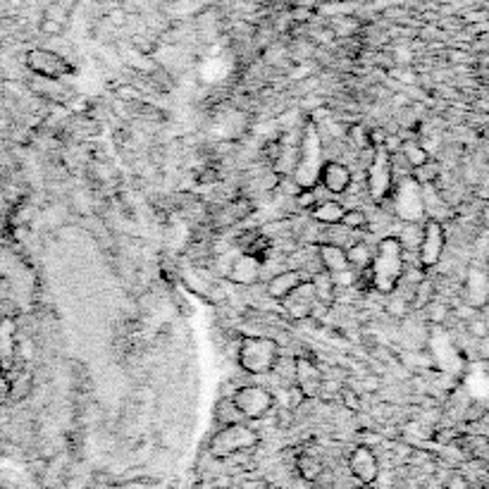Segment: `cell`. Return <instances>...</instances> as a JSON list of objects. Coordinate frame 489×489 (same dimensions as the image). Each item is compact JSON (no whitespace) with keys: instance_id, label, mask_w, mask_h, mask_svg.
Here are the masks:
<instances>
[{"instance_id":"cell-12","label":"cell","mask_w":489,"mask_h":489,"mask_svg":"<svg viewBox=\"0 0 489 489\" xmlns=\"http://www.w3.org/2000/svg\"><path fill=\"white\" fill-rule=\"evenodd\" d=\"M349 470L358 485H375L380 478V461L370 447H356L349 456Z\"/></svg>"},{"instance_id":"cell-23","label":"cell","mask_w":489,"mask_h":489,"mask_svg":"<svg viewBox=\"0 0 489 489\" xmlns=\"http://www.w3.org/2000/svg\"><path fill=\"white\" fill-rule=\"evenodd\" d=\"M296 470H298L301 480H306V482H318L320 475L325 473V470H322V463H320V461L315 459V456H310V454H301V456H298Z\"/></svg>"},{"instance_id":"cell-15","label":"cell","mask_w":489,"mask_h":489,"mask_svg":"<svg viewBox=\"0 0 489 489\" xmlns=\"http://www.w3.org/2000/svg\"><path fill=\"white\" fill-rule=\"evenodd\" d=\"M301 282H306L303 272L296 267H282L279 272H274L272 277L265 279V291L267 296L272 301H282L284 296H289V294L296 289V286L301 284Z\"/></svg>"},{"instance_id":"cell-13","label":"cell","mask_w":489,"mask_h":489,"mask_svg":"<svg viewBox=\"0 0 489 489\" xmlns=\"http://www.w3.org/2000/svg\"><path fill=\"white\" fill-rule=\"evenodd\" d=\"M224 279L234 282V284H243V286L258 284V282H262V262L248 253H239L234 258V262L229 265Z\"/></svg>"},{"instance_id":"cell-25","label":"cell","mask_w":489,"mask_h":489,"mask_svg":"<svg viewBox=\"0 0 489 489\" xmlns=\"http://www.w3.org/2000/svg\"><path fill=\"white\" fill-rule=\"evenodd\" d=\"M342 224H346L354 231H368V215L363 208H346L342 217Z\"/></svg>"},{"instance_id":"cell-30","label":"cell","mask_w":489,"mask_h":489,"mask_svg":"<svg viewBox=\"0 0 489 489\" xmlns=\"http://www.w3.org/2000/svg\"><path fill=\"white\" fill-rule=\"evenodd\" d=\"M470 332H473L475 337H485L487 334V325L482 322V320H475V322L470 325Z\"/></svg>"},{"instance_id":"cell-21","label":"cell","mask_w":489,"mask_h":489,"mask_svg":"<svg viewBox=\"0 0 489 489\" xmlns=\"http://www.w3.org/2000/svg\"><path fill=\"white\" fill-rule=\"evenodd\" d=\"M363 24L358 17L354 15H342L337 17V20H332V34L337 36V39H356V36L361 34Z\"/></svg>"},{"instance_id":"cell-3","label":"cell","mask_w":489,"mask_h":489,"mask_svg":"<svg viewBox=\"0 0 489 489\" xmlns=\"http://www.w3.org/2000/svg\"><path fill=\"white\" fill-rule=\"evenodd\" d=\"M380 205L387 212H392L399 222H423L425 220V203H423V184L409 174L404 179H397L390 191V196L382 198Z\"/></svg>"},{"instance_id":"cell-5","label":"cell","mask_w":489,"mask_h":489,"mask_svg":"<svg viewBox=\"0 0 489 489\" xmlns=\"http://www.w3.org/2000/svg\"><path fill=\"white\" fill-rule=\"evenodd\" d=\"M260 444V435L250 428L248 423H234V425H222L208 442V454L212 459L224 461L231 456L246 454V451L255 449Z\"/></svg>"},{"instance_id":"cell-27","label":"cell","mask_w":489,"mask_h":489,"mask_svg":"<svg viewBox=\"0 0 489 489\" xmlns=\"http://www.w3.org/2000/svg\"><path fill=\"white\" fill-rule=\"evenodd\" d=\"M41 34H46V36H62L65 34V27H62V24H58V22H50V20H46V17H41Z\"/></svg>"},{"instance_id":"cell-28","label":"cell","mask_w":489,"mask_h":489,"mask_svg":"<svg viewBox=\"0 0 489 489\" xmlns=\"http://www.w3.org/2000/svg\"><path fill=\"white\" fill-rule=\"evenodd\" d=\"M10 401V375L0 370V406Z\"/></svg>"},{"instance_id":"cell-9","label":"cell","mask_w":489,"mask_h":489,"mask_svg":"<svg viewBox=\"0 0 489 489\" xmlns=\"http://www.w3.org/2000/svg\"><path fill=\"white\" fill-rule=\"evenodd\" d=\"M444 248H447V231H444V222L437 220H425L423 222V241L418 248V260L420 267L428 272L440 265Z\"/></svg>"},{"instance_id":"cell-7","label":"cell","mask_w":489,"mask_h":489,"mask_svg":"<svg viewBox=\"0 0 489 489\" xmlns=\"http://www.w3.org/2000/svg\"><path fill=\"white\" fill-rule=\"evenodd\" d=\"M24 65L36 77H46V79H65L67 74L74 72L72 62L53 48H31L24 55Z\"/></svg>"},{"instance_id":"cell-8","label":"cell","mask_w":489,"mask_h":489,"mask_svg":"<svg viewBox=\"0 0 489 489\" xmlns=\"http://www.w3.org/2000/svg\"><path fill=\"white\" fill-rule=\"evenodd\" d=\"M231 401L246 420H262L274 409V397L267 387L260 385H241L231 394Z\"/></svg>"},{"instance_id":"cell-32","label":"cell","mask_w":489,"mask_h":489,"mask_svg":"<svg viewBox=\"0 0 489 489\" xmlns=\"http://www.w3.org/2000/svg\"><path fill=\"white\" fill-rule=\"evenodd\" d=\"M447 489H466V480H461V478H454L449 482V487Z\"/></svg>"},{"instance_id":"cell-26","label":"cell","mask_w":489,"mask_h":489,"mask_svg":"<svg viewBox=\"0 0 489 489\" xmlns=\"http://www.w3.org/2000/svg\"><path fill=\"white\" fill-rule=\"evenodd\" d=\"M437 174H440V165H437V162H432V160H428L425 165H420V167L413 170V177H416L420 184H430V181H435Z\"/></svg>"},{"instance_id":"cell-31","label":"cell","mask_w":489,"mask_h":489,"mask_svg":"<svg viewBox=\"0 0 489 489\" xmlns=\"http://www.w3.org/2000/svg\"><path fill=\"white\" fill-rule=\"evenodd\" d=\"M10 210H12V203H10L8 193L3 191V186H0V212H8L10 215Z\"/></svg>"},{"instance_id":"cell-6","label":"cell","mask_w":489,"mask_h":489,"mask_svg":"<svg viewBox=\"0 0 489 489\" xmlns=\"http://www.w3.org/2000/svg\"><path fill=\"white\" fill-rule=\"evenodd\" d=\"M363 177H366L368 193L375 203H380L382 198L390 196L394 186V174H392V153L385 146H375L373 158H370L366 170H363Z\"/></svg>"},{"instance_id":"cell-2","label":"cell","mask_w":489,"mask_h":489,"mask_svg":"<svg viewBox=\"0 0 489 489\" xmlns=\"http://www.w3.org/2000/svg\"><path fill=\"white\" fill-rule=\"evenodd\" d=\"M404 248L397 236H382L375 246V253H373V260L368 265V272H370V279H373V291L382 294H392L397 289V282L404 272Z\"/></svg>"},{"instance_id":"cell-14","label":"cell","mask_w":489,"mask_h":489,"mask_svg":"<svg viewBox=\"0 0 489 489\" xmlns=\"http://www.w3.org/2000/svg\"><path fill=\"white\" fill-rule=\"evenodd\" d=\"M322 370L313 358L306 356H296V387L303 392L306 399H315L320 394V385H322Z\"/></svg>"},{"instance_id":"cell-34","label":"cell","mask_w":489,"mask_h":489,"mask_svg":"<svg viewBox=\"0 0 489 489\" xmlns=\"http://www.w3.org/2000/svg\"><path fill=\"white\" fill-rule=\"evenodd\" d=\"M0 320H3V313H0Z\"/></svg>"},{"instance_id":"cell-1","label":"cell","mask_w":489,"mask_h":489,"mask_svg":"<svg viewBox=\"0 0 489 489\" xmlns=\"http://www.w3.org/2000/svg\"><path fill=\"white\" fill-rule=\"evenodd\" d=\"M325 160H327V153H325L322 134H320L315 122L306 120L303 129H301V139H298L296 165H294V172L289 174V177L296 181V186L301 191L315 189Z\"/></svg>"},{"instance_id":"cell-16","label":"cell","mask_w":489,"mask_h":489,"mask_svg":"<svg viewBox=\"0 0 489 489\" xmlns=\"http://www.w3.org/2000/svg\"><path fill=\"white\" fill-rule=\"evenodd\" d=\"M344 212H346V205H344L339 198L330 196L325 200H318V203L308 210V215L320 224H339Z\"/></svg>"},{"instance_id":"cell-24","label":"cell","mask_w":489,"mask_h":489,"mask_svg":"<svg viewBox=\"0 0 489 489\" xmlns=\"http://www.w3.org/2000/svg\"><path fill=\"white\" fill-rule=\"evenodd\" d=\"M351 146L354 153L358 150H368L373 148V139H370V129L363 127V124H351L349 131H346V139H344Z\"/></svg>"},{"instance_id":"cell-22","label":"cell","mask_w":489,"mask_h":489,"mask_svg":"<svg viewBox=\"0 0 489 489\" xmlns=\"http://www.w3.org/2000/svg\"><path fill=\"white\" fill-rule=\"evenodd\" d=\"M215 420H217V425H220V428H222V425H234V423H248V420L239 413V409L234 406L231 397L217 401V406H215Z\"/></svg>"},{"instance_id":"cell-10","label":"cell","mask_w":489,"mask_h":489,"mask_svg":"<svg viewBox=\"0 0 489 489\" xmlns=\"http://www.w3.org/2000/svg\"><path fill=\"white\" fill-rule=\"evenodd\" d=\"M282 303V310H284L286 318L296 320V322H303V320H310L313 318V310L318 306V294H315V286H313L310 279L301 282V284L294 289L289 296H284L279 301Z\"/></svg>"},{"instance_id":"cell-29","label":"cell","mask_w":489,"mask_h":489,"mask_svg":"<svg viewBox=\"0 0 489 489\" xmlns=\"http://www.w3.org/2000/svg\"><path fill=\"white\" fill-rule=\"evenodd\" d=\"M342 399H344V404H346L351 411H358V399H356L354 392L344 390V392H342Z\"/></svg>"},{"instance_id":"cell-33","label":"cell","mask_w":489,"mask_h":489,"mask_svg":"<svg viewBox=\"0 0 489 489\" xmlns=\"http://www.w3.org/2000/svg\"><path fill=\"white\" fill-rule=\"evenodd\" d=\"M358 489H373V485H358Z\"/></svg>"},{"instance_id":"cell-20","label":"cell","mask_w":489,"mask_h":489,"mask_svg":"<svg viewBox=\"0 0 489 489\" xmlns=\"http://www.w3.org/2000/svg\"><path fill=\"white\" fill-rule=\"evenodd\" d=\"M399 153L404 155L406 160H409V165L413 167V170H416V167H420V165H425V162L430 160V153L425 150V146L420 143V139H416V136H413V139H404V141H401Z\"/></svg>"},{"instance_id":"cell-19","label":"cell","mask_w":489,"mask_h":489,"mask_svg":"<svg viewBox=\"0 0 489 489\" xmlns=\"http://www.w3.org/2000/svg\"><path fill=\"white\" fill-rule=\"evenodd\" d=\"M487 294H489L487 274H482L480 270H470V274H468V303L470 306L485 303Z\"/></svg>"},{"instance_id":"cell-17","label":"cell","mask_w":489,"mask_h":489,"mask_svg":"<svg viewBox=\"0 0 489 489\" xmlns=\"http://www.w3.org/2000/svg\"><path fill=\"white\" fill-rule=\"evenodd\" d=\"M318 253L320 260H322L325 272L330 274H339L344 270H349V258H346V248L334 246V243H318Z\"/></svg>"},{"instance_id":"cell-4","label":"cell","mask_w":489,"mask_h":489,"mask_svg":"<svg viewBox=\"0 0 489 489\" xmlns=\"http://www.w3.org/2000/svg\"><path fill=\"white\" fill-rule=\"evenodd\" d=\"M282 354L277 339L265 334H250L243 337L236 349V363L243 373L248 375H270Z\"/></svg>"},{"instance_id":"cell-11","label":"cell","mask_w":489,"mask_h":489,"mask_svg":"<svg viewBox=\"0 0 489 489\" xmlns=\"http://www.w3.org/2000/svg\"><path fill=\"white\" fill-rule=\"evenodd\" d=\"M354 181V170L342 160H325L322 170H320V179H318V186H322L330 196H342L344 191L351 186Z\"/></svg>"},{"instance_id":"cell-18","label":"cell","mask_w":489,"mask_h":489,"mask_svg":"<svg viewBox=\"0 0 489 489\" xmlns=\"http://www.w3.org/2000/svg\"><path fill=\"white\" fill-rule=\"evenodd\" d=\"M34 394V378L27 370L10 373V401H24Z\"/></svg>"}]
</instances>
